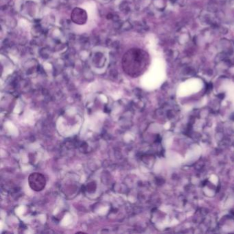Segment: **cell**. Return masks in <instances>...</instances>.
Masks as SVG:
<instances>
[{
  "label": "cell",
  "mask_w": 234,
  "mask_h": 234,
  "mask_svg": "<svg viewBox=\"0 0 234 234\" xmlns=\"http://www.w3.org/2000/svg\"><path fill=\"white\" fill-rule=\"evenodd\" d=\"M143 59L142 51L137 49L128 50L122 59V67L124 71L130 76H138L144 63Z\"/></svg>",
  "instance_id": "obj_1"
},
{
  "label": "cell",
  "mask_w": 234,
  "mask_h": 234,
  "mask_svg": "<svg viewBox=\"0 0 234 234\" xmlns=\"http://www.w3.org/2000/svg\"><path fill=\"white\" fill-rule=\"evenodd\" d=\"M30 187L34 191H41L44 189L46 184L45 177L40 173H32L28 179Z\"/></svg>",
  "instance_id": "obj_2"
}]
</instances>
